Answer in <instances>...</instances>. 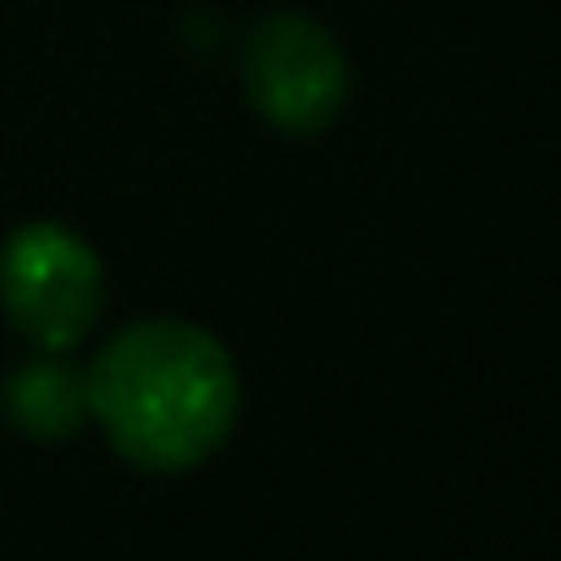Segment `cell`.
I'll return each instance as SVG.
<instances>
[{"label":"cell","mask_w":561,"mask_h":561,"mask_svg":"<svg viewBox=\"0 0 561 561\" xmlns=\"http://www.w3.org/2000/svg\"><path fill=\"white\" fill-rule=\"evenodd\" d=\"M7 413H12V424L28 440H67V435H78V424L89 413L83 375H72L56 358L23 364L12 375V386H7Z\"/></svg>","instance_id":"4"},{"label":"cell","mask_w":561,"mask_h":561,"mask_svg":"<svg viewBox=\"0 0 561 561\" xmlns=\"http://www.w3.org/2000/svg\"><path fill=\"white\" fill-rule=\"evenodd\" d=\"M83 397L105 440L149 473H182L220 451L242 402L231 353L187 320L127 325L83 375Z\"/></svg>","instance_id":"1"},{"label":"cell","mask_w":561,"mask_h":561,"mask_svg":"<svg viewBox=\"0 0 561 561\" xmlns=\"http://www.w3.org/2000/svg\"><path fill=\"white\" fill-rule=\"evenodd\" d=\"M248 100L280 133H320L347 105L342 45L298 12L270 18L248 45Z\"/></svg>","instance_id":"3"},{"label":"cell","mask_w":561,"mask_h":561,"mask_svg":"<svg viewBox=\"0 0 561 561\" xmlns=\"http://www.w3.org/2000/svg\"><path fill=\"white\" fill-rule=\"evenodd\" d=\"M0 304L28 342L61 353L89 336L105 304V270L78 231L34 220L0 253Z\"/></svg>","instance_id":"2"}]
</instances>
